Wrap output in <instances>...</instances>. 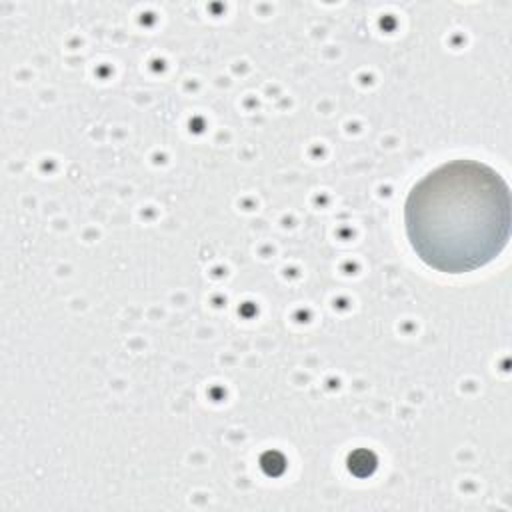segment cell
Returning a JSON list of instances; mask_svg holds the SVG:
<instances>
[{
	"mask_svg": "<svg viewBox=\"0 0 512 512\" xmlns=\"http://www.w3.org/2000/svg\"><path fill=\"white\" fill-rule=\"evenodd\" d=\"M510 188L488 164L452 160L418 180L404 202L416 256L446 274L490 264L510 238Z\"/></svg>",
	"mask_w": 512,
	"mask_h": 512,
	"instance_id": "1",
	"label": "cell"
}]
</instances>
